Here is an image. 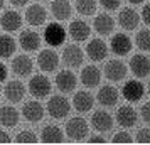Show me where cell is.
Wrapping results in <instances>:
<instances>
[{"mask_svg": "<svg viewBox=\"0 0 150 145\" xmlns=\"http://www.w3.org/2000/svg\"><path fill=\"white\" fill-rule=\"evenodd\" d=\"M44 41L47 42L49 46H52V47L61 46L62 42L66 41V30H64V27L61 24H57V22L47 24V27L44 30Z\"/></svg>", "mask_w": 150, "mask_h": 145, "instance_id": "cell-1", "label": "cell"}, {"mask_svg": "<svg viewBox=\"0 0 150 145\" xmlns=\"http://www.w3.org/2000/svg\"><path fill=\"white\" fill-rule=\"evenodd\" d=\"M29 91L35 98H46L51 93V81L44 74H35L29 81Z\"/></svg>", "mask_w": 150, "mask_h": 145, "instance_id": "cell-2", "label": "cell"}, {"mask_svg": "<svg viewBox=\"0 0 150 145\" xmlns=\"http://www.w3.org/2000/svg\"><path fill=\"white\" fill-rule=\"evenodd\" d=\"M66 133H68L69 138L79 142V140H83V138L88 135V123L81 117L71 118L68 123H66Z\"/></svg>", "mask_w": 150, "mask_h": 145, "instance_id": "cell-3", "label": "cell"}, {"mask_svg": "<svg viewBox=\"0 0 150 145\" xmlns=\"http://www.w3.org/2000/svg\"><path fill=\"white\" fill-rule=\"evenodd\" d=\"M69 101L64 96H52L47 101V111L49 115L56 120H61V118H66L69 113Z\"/></svg>", "mask_w": 150, "mask_h": 145, "instance_id": "cell-4", "label": "cell"}, {"mask_svg": "<svg viewBox=\"0 0 150 145\" xmlns=\"http://www.w3.org/2000/svg\"><path fill=\"white\" fill-rule=\"evenodd\" d=\"M83 59H84V56H83L81 47H78L74 44L66 46L64 51H62V61L69 68H79L83 64Z\"/></svg>", "mask_w": 150, "mask_h": 145, "instance_id": "cell-5", "label": "cell"}, {"mask_svg": "<svg viewBox=\"0 0 150 145\" xmlns=\"http://www.w3.org/2000/svg\"><path fill=\"white\" fill-rule=\"evenodd\" d=\"M37 64H39V68L42 71L52 73V71H56L57 64H59V56L56 54L52 49H44L37 56Z\"/></svg>", "mask_w": 150, "mask_h": 145, "instance_id": "cell-6", "label": "cell"}, {"mask_svg": "<svg viewBox=\"0 0 150 145\" xmlns=\"http://www.w3.org/2000/svg\"><path fill=\"white\" fill-rule=\"evenodd\" d=\"M86 54L91 61H103L106 56H108V46L105 44V41L101 39H93L89 41V44L86 46Z\"/></svg>", "mask_w": 150, "mask_h": 145, "instance_id": "cell-7", "label": "cell"}, {"mask_svg": "<svg viewBox=\"0 0 150 145\" xmlns=\"http://www.w3.org/2000/svg\"><path fill=\"white\" fill-rule=\"evenodd\" d=\"M105 76L110 81H122L127 76V66L118 59H111L105 64Z\"/></svg>", "mask_w": 150, "mask_h": 145, "instance_id": "cell-8", "label": "cell"}, {"mask_svg": "<svg viewBox=\"0 0 150 145\" xmlns=\"http://www.w3.org/2000/svg\"><path fill=\"white\" fill-rule=\"evenodd\" d=\"M143 93H145V88H143V84L140 83V81H137V79H130V81H127L125 86H123V96H125V100H128L130 103H135L138 100H142Z\"/></svg>", "mask_w": 150, "mask_h": 145, "instance_id": "cell-9", "label": "cell"}, {"mask_svg": "<svg viewBox=\"0 0 150 145\" xmlns=\"http://www.w3.org/2000/svg\"><path fill=\"white\" fill-rule=\"evenodd\" d=\"M19 44L27 52L37 51L39 46H41V35L37 32H34V30H22L21 35H19Z\"/></svg>", "mask_w": 150, "mask_h": 145, "instance_id": "cell-10", "label": "cell"}, {"mask_svg": "<svg viewBox=\"0 0 150 145\" xmlns=\"http://www.w3.org/2000/svg\"><path fill=\"white\" fill-rule=\"evenodd\" d=\"M130 71L137 78H145L150 73V61L143 54H135L130 59Z\"/></svg>", "mask_w": 150, "mask_h": 145, "instance_id": "cell-11", "label": "cell"}, {"mask_svg": "<svg viewBox=\"0 0 150 145\" xmlns=\"http://www.w3.org/2000/svg\"><path fill=\"white\" fill-rule=\"evenodd\" d=\"M4 95L10 103H19L22 101V98L25 96V86L21 83V81H8L5 84V90H4Z\"/></svg>", "mask_w": 150, "mask_h": 145, "instance_id": "cell-12", "label": "cell"}, {"mask_svg": "<svg viewBox=\"0 0 150 145\" xmlns=\"http://www.w3.org/2000/svg\"><path fill=\"white\" fill-rule=\"evenodd\" d=\"M111 51L115 52L116 56H127L132 51V39H130L127 34H115L113 39H111Z\"/></svg>", "mask_w": 150, "mask_h": 145, "instance_id": "cell-13", "label": "cell"}, {"mask_svg": "<svg viewBox=\"0 0 150 145\" xmlns=\"http://www.w3.org/2000/svg\"><path fill=\"white\" fill-rule=\"evenodd\" d=\"M47 19V12H46V8L39 5V4H34V5H30V7L25 10V21L27 24L30 25H42L44 22Z\"/></svg>", "mask_w": 150, "mask_h": 145, "instance_id": "cell-14", "label": "cell"}, {"mask_svg": "<svg viewBox=\"0 0 150 145\" xmlns=\"http://www.w3.org/2000/svg\"><path fill=\"white\" fill-rule=\"evenodd\" d=\"M138 22H140V15L137 14V10H133V8H130V7L123 8L122 12L118 14V24L123 29H127V30L137 29Z\"/></svg>", "mask_w": 150, "mask_h": 145, "instance_id": "cell-15", "label": "cell"}, {"mask_svg": "<svg viewBox=\"0 0 150 145\" xmlns=\"http://www.w3.org/2000/svg\"><path fill=\"white\" fill-rule=\"evenodd\" d=\"M32 68H34V64H32V59L27 57V56H15L14 59H12V71H14L17 76H29L30 73H32Z\"/></svg>", "mask_w": 150, "mask_h": 145, "instance_id": "cell-16", "label": "cell"}, {"mask_svg": "<svg viewBox=\"0 0 150 145\" xmlns=\"http://www.w3.org/2000/svg\"><path fill=\"white\" fill-rule=\"evenodd\" d=\"M22 115L25 120L29 122H41L42 117H44V108H42V105L39 101H27V103H24L22 106Z\"/></svg>", "mask_w": 150, "mask_h": 145, "instance_id": "cell-17", "label": "cell"}, {"mask_svg": "<svg viewBox=\"0 0 150 145\" xmlns=\"http://www.w3.org/2000/svg\"><path fill=\"white\" fill-rule=\"evenodd\" d=\"M93 105H95V98L91 93L88 91H78L73 98V106L76 108V111H79V113H86L93 108Z\"/></svg>", "mask_w": 150, "mask_h": 145, "instance_id": "cell-18", "label": "cell"}, {"mask_svg": "<svg viewBox=\"0 0 150 145\" xmlns=\"http://www.w3.org/2000/svg\"><path fill=\"white\" fill-rule=\"evenodd\" d=\"M91 127L98 132H108L113 127V118L110 117V113L106 111H95L91 115Z\"/></svg>", "mask_w": 150, "mask_h": 145, "instance_id": "cell-19", "label": "cell"}, {"mask_svg": "<svg viewBox=\"0 0 150 145\" xmlns=\"http://www.w3.org/2000/svg\"><path fill=\"white\" fill-rule=\"evenodd\" d=\"M0 25L5 29L7 32H14V30H19L22 25V17L19 12L15 10H7L4 12L2 19H0Z\"/></svg>", "mask_w": 150, "mask_h": 145, "instance_id": "cell-20", "label": "cell"}, {"mask_svg": "<svg viewBox=\"0 0 150 145\" xmlns=\"http://www.w3.org/2000/svg\"><path fill=\"white\" fill-rule=\"evenodd\" d=\"M116 122L123 128H130L137 123V111L132 106H120L116 111Z\"/></svg>", "mask_w": 150, "mask_h": 145, "instance_id": "cell-21", "label": "cell"}, {"mask_svg": "<svg viewBox=\"0 0 150 145\" xmlns=\"http://www.w3.org/2000/svg\"><path fill=\"white\" fill-rule=\"evenodd\" d=\"M56 86L62 93H69L76 88V76L73 71H61L56 76Z\"/></svg>", "mask_w": 150, "mask_h": 145, "instance_id": "cell-22", "label": "cell"}, {"mask_svg": "<svg viewBox=\"0 0 150 145\" xmlns=\"http://www.w3.org/2000/svg\"><path fill=\"white\" fill-rule=\"evenodd\" d=\"M91 34L89 30V25L84 21H73L71 25H69V35L74 39L76 42H83L86 41Z\"/></svg>", "mask_w": 150, "mask_h": 145, "instance_id": "cell-23", "label": "cell"}, {"mask_svg": "<svg viewBox=\"0 0 150 145\" xmlns=\"http://www.w3.org/2000/svg\"><path fill=\"white\" fill-rule=\"evenodd\" d=\"M101 79V73L96 66H86L81 71V81L86 88H96Z\"/></svg>", "mask_w": 150, "mask_h": 145, "instance_id": "cell-24", "label": "cell"}, {"mask_svg": "<svg viewBox=\"0 0 150 145\" xmlns=\"http://www.w3.org/2000/svg\"><path fill=\"white\" fill-rule=\"evenodd\" d=\"M98 103L103 106H115L118 103V91L115 86H103L98 91Z\"/></svg>", "mask_w": 150, "mask_h": 145, "instance_id": "cell-25", "label": "cell"}, {"mask_svg": "<svg viewBox=\"0 0 150 145\" xmlns=\"http://www.w3.org/2000/svg\"><path fill=\"white\" fill-rule=\"evenodd\" d=\"M95 29L98 34L101 35H110L113 32V27H115V21L110 17L108 14H100L95 17Z\"/></svg>", "mask_w": 150, "mask_h": 145, "instance_id": "cell-26", "label": "cell"}, {"mask_svg": "<svg viewBox=\"0 0 150 145\" xmlns=\"http://www.w3.org/2000/svg\"><path fill=\"white\" fill-rule=\"evenodd\" d=\"M71 4L68 0H54L51 4V12L57 21H68L71 17Z\"/></svg>", "mask_w": 150, "mask_h": 145, "instance_id": "cell-27", "label": "cell"}, {"mask_svg": "<svg viewBox=\"0 0 150 145\" xmlns=\"http://www.w3.org/2000/svg\"><path fill=\"white\" fill-rule=\"evenodd\" d=\"M41 140L44 144H61L64 140V133L59 127L56 125H47L41 133Z\"/></svg>", "mask_w": 150, "mask_h": 145, "instance_id": "cell-28", "label": "cell"}, {"mask_svg": "<svg viewBox=\"0 0 150 145\" xmlns=\"http://www.w3.org/2000/svg\"><path fill=\"white\" fill-rule=\"evenodd\" d=\"M19 122V111L14 106H2L0 108V125L4 127H15Z\"/></svg>", "mask_w": 150, "mask_h": 145, "instance_id": "cell-29", "label": "cell"}, {"mask_svg": "<svg viewBox=\"0 0 150 145\" xmlns=\"http://www.w3.org/2000/svg\"><path fill=\"white\" fill-rule=\"evenodd\" d=\"M15 52V39L8 34L0 35V57H12Z\"/></svg>", "mask_w": 150, "mask_h": 145, "instance_id": "cell-30", "label": "cell"}, {"mask_svg": "<svg viewBox=\"0 0 150 145\" xmlns=\"http://www.w3.org/2000/svg\"><path fill=\"white\" fill-rule=\"evenodd\" d=\"M76 10L81 15H95L96 0H76Z\"/></svg>", "mask_w": 150, "mask_h": 145, "instance_id": "cell-31", "label": "cell"}, {"mask_svg": "<svg viewBox=\"0 0 150 145\" xmlns=\"http://www.w3.org/2000/svg\"><path fill=\"white\" fill-rule=\"evenodd\" d=\"M137 47L142 49V51H150V30H140L137 34Z\"/></svg>", "mask_w": 150, "mask_h": 145, "instance_id": "cell-32", "label": "cell"}, {"mask_svg": "<svg viewBox=\"0 0 150 145\" xmlns=\"http://www.w3.org/2000/svg\"><path fill=\"white\" fill-rule=\"evenodd\" d=\"M15 142H17V144H35V142H37V137H35L34 132L22 130V132H19V133H17Z\"/></svg>", "mask_w": 150, "mask_h": 145, "instance_id": "cell-33", "label": "cell"}, {"mask_svg": "<svg viewBox=\"0 0 150 145\" xmlns=\"http://www.w3.org/2000/svg\"><path fill=\"white\" fill-rule=\"evenodd\" d=\"M111 142L113 144H132L133 138L127 132H116L115 135H113V138H111Z\"/></svg>", "mask_w": 150, "mask_h": 145, "instance_id": "cell-34", "label": "cell"}, {"mask_svg": "<svg viewBox=\"0 0 150 145\" xmlns=\"http://www.w3.org/2000/svg\"><path fill=\"white\" fill-rule=\"evenodd\" d=\"M137 142L138 144H150V128H142L137 133Z\"/></svg>", "mask_w": 150, "mask_h": 145, "instance_id": "cell-35", "label": "cell"}, {"mask_svg": "<svg viewBox=\"0 0 150 145\" xmlns=\"http://www.w3.org/2000/svg\"><path fill=\"white\" fill-rule=\"evenodd\" d=\"M100 4H101L106 10H115V8L120 7L122 0H100Z\"/></svg>", "mask_w": 150, "mask_h": 145, "instance_id": "cell-36", "label": "cell"}, {"mask_svg": "<svg viewBox=\"0 0 150 145\" xmlns=\"http://www.w3.org/2000/svg\"><path fill=\"white\" fill-rule=\"evenodd\" d=\"M140 111H142V118L145 120V123H150V101L143 105Z\"/></svg>", "mask_w": 150, "mask_h": 145, "instance_id": "cell-37", "label": "cell"}, {"mask_svg": "<svg viewBox=\"0 0 150 145\" xmlns=\"http://www.w3.org/2000/svg\"><path fill=\"white\" fill-rule=\"evenodd\" d=\"M142 21L147 24V25H150V4H147L145 7H143L142 10Z\"/></svg>", "mask_w": 150, "mask_h": 145, "instance_id": "cell-38", "label": "cell"}, {"mask_svg": "<svg viewBox=\"0 0 150 145\" xmlns=\"http://www.w3.org/2000/svg\"><path fill=\"white\" fill-rule=\"evenodd\" d=\"M88 144H106V140L100 135H93V137L88 140Z\"/></svg>", "mask_w": 150, "mask_h": 145, "instance_id": "cell-39", "label": "cell"}, {"mask_svg": "<svg viewBox=\"0 0 150 145\" xmlns=\"http://www.w3.org/2000/svg\"><path fill=\"white\" fill-rule=\"evenodd\" d=\"M8 142H10L8 133L7 132H4V130H0V144H8Z\"/></svg>", "mask_w": 150, "mask_h": 145, "instance_id": "cell-40", "label": "cell"}, {"mask_svg": "<svg viewBox=\"0 0 150 145\" xmlns=\"http://www.w3.org/2000/svg\"><path fill=\"white\" fill-rule=\"evenodd\" d=\"M5 79H7V68L0 62V83H2V81H5Z\"/></svg>", "mask_w": 150, "mask_h": 145, "instance_id": "cell-41", "label": "cell"}, {"mask_svg": "<svg viewBox=\"0 0 150 145\" xmlns=\"http://www.w3.org/2000/svg\"><path fill=\"white\" fill-rule=\"evenodd\" d=\"M29 0H10V4L15 5V7H22V5H25Z\"/></svg>", "mask_w": 150, "mask_h": 145, "instance_id": "cell-42", "label": "cell"}, {"mask_svg": "<svg viewBox=\"0 0 150 145\" xmlns=\"http://www.w3.org/2000/svg\"><path fill=\"white\" fill-rule=\"evenodd\" d=\"M130 4H137V5H138V4H142L143 0H128Z\"/></svg>", "mask_w": 150, "mask_h": 145, "instance_id": "cell-43", "label": "cell"}, {"mask_svg": "<svg viewBox=\"0 0 150 145\" xmlns=\"http://www.w3.org/2000/svg\"><path fill=\"white\" fill-rule=\"evenodd\" d=\"M2 7H4V0H0V10H2Z\"/></svg>", "mask_w": 150, "mask_h": 145, "instance_id": "cell-44", "label": "cell"}, {"mask_svg": "<svg viewBox=\"0 0 150 145\" xmlns=\"http://www.w3.org/2000/svg\"><path fill=\"white\" fill-rule=\"evenodd\" d=\"M149 93H150V83H149Z\"/></svg>", "mask_w": 150, "mask_h": 145, "instance_id": "cell-45", "label": "cell"}, {"mask_svg": "<svg viewBox=\"0 0 150 145\" xmlns=\"http://www.w3.org/2000/svg\"><path fill=\"white\" fill-rule=\"evenodd\" d=\"M41 2H44V0H41Z\"/></svg>", "mask_w": 150, "mask_h": 145, "instance_id": "cell-46", "label": "cell"}]
</instances>
